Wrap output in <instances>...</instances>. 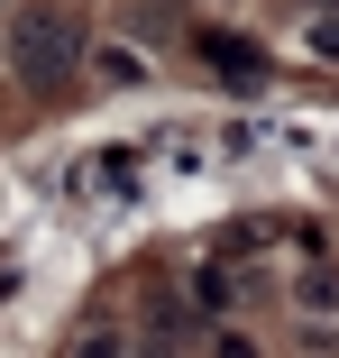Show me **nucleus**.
I'll list each match as a JSON object with an SVG mask.
<instances>
[{
  "mask_svg": "<svg viewBox=\"0 0 339 358\" xmlns=\"http://www.w3.org/2000/svg\"><path fill=\"white\" fill-rule=\"evenodd\" d=\"M83 64V19L64 10V0H28V10L10 19V74L28 92H64Z\"/></svg>",
  "mask_w": 339,
  "mask_h": 358,
  "instance_id": "1",
  "label": "nucleus"
},
{
  "mask_svg": "<svg viewBox=\"0 0 339 358\" xmlns=\"http://www.w3.org/2000/svg\"><path fill=\"white\" fill-rule=\"evenodd\" d=\"M92 74H101L110 92H138V83H147V55H138V46H101V55H92Z\"/></svg>",
  "mask_w": 339,
  "mask_h": 358,
  "instance_id": "2",
  "label": "nucleus"
},
{
  "mask_svg": "<svg viewBox=\"0 0 339 358\" xmlns=\"http://www.w3.org/2000/svg\"><path fill=\"white\" fill-rule=\"evenodd\" d=\"M303 55L312 64H339V10H312L303 19Z\"/></svg>",
  "mask_w": 339,
  "mask_h": 358,
  "instance_id": "3",
  "label": "nucleus"
},
{
  "mask_svg": "<svg viewBox=\"0 0 339 358\" xmlns=\"http://www.w3.org/2000/svg\"><path fill=\"white\" fill-rule=\"evenodd\" d=\"M211 358H257V349H248L239 331H220V340H211Z\"/></svg>",
  "mask_w": 339,
  "mask_h": 358,
  "instance_id": "4",
  "label": "nucleus"
}]
</instances>
